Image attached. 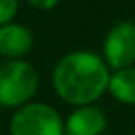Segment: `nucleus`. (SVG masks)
Segmentation results:
<instances>
[{
	"instance_id": "obj_1",
	"label": "nucleus",
	"mask_w": 135,
	"mask_h": 135,
	"mask_svg": "<svg viewBox=\"0 0 135 135\" xmlns=\"http://www.w3.org/2000/svg\"><path fill=\"white\" fill-rule=\"evenodd\" d=\"M111 70L102 56L89 50L65 54L54 67L52 87L56 94L74 105H94L109 87Z\"/></svg>"
},
{
	"instance_id": "obj_2",
	"label": "nucleus",
	"mask_w": 135,
	"mask_h": 135,
	"mask_svg": "<svg viewBox=\"0 0 135 135\" xmlns=\"http://www.w3.org/2000/svg\"><path fill=\"white\" fill-rule=\"evenodd\" d=\"M37 87L39 74L32 63L24 59L0 63V107L21 109L30 104Z\"/></svg>"
},
{
	"instance_id": "obj_8",
	"label": "nucleus",
	"mask_w": 135,
	"mask_h": 135,
	"mask_svg": "<svg viewBox=\"0 0 135 135\" xmlns=\"http://www.w3.org/2000/svg\"><path fill=\"white\" fill-rule=\"evenodd\" d=\"M17 11H19L17 0H0V28L11 24Z\"/></svg>"
},
{
	"instance_id": "obj_6",
	"label": "nucleus",
	"mask_w": 135,
	"mask_h": 135,
	"mask_svg": "<svg viewBox=\"0 0 135 135\" xmlns=\"http://www.w3.org/2000/svg\"><path fill=\"white\" fill-rule=\"evenodd\" d=\"M33 46V35L28 26L11 22L0 28V56L6 61L22 59Z\"/></svg>"
},
{
	"instance_id": "obj_3",
	"label": "nucleus",
	"mask_w": 135,
	"mask_h": 135,
	"mask_svg": "<svg viewBox=\"0 0 135 135\" xmlns=\"http://www.w3.org/2000/svg\"><path fill=\"white\" fill-rule=\"evenodd\" d=\"M11 135H65L61 115L48 104L30 102L17 109L9 122Z\"/></svg>"
},
{
	"instance_id": "obj_9",
	"label": "nucleus",
	"mask_w": 135,
	"mask_h": 135,
	"mask_svg": "<svg viewBox=\"0 0 135 135\" xmlns=\"http://www.w3.org/2000/svg\"><path fill=\"white\" fill-rule=\"evenodd\" d=\"M57 0H46V2H39V0H32L30 2V6L32 8H35V9H43V11H46V9H54V8H57Z\"/></svg>"
},
{
	"instance_id": "obj_7",
	"label": "nucleus",
	"mask_w": 135,
	"mask_h": 135,
	"mask_svg": "<svg viewBox=\"0 0 135 135\" xmlns=\"http://www.w3.org/2000/svg\"><path fill=\"white\" fill-rule=\"evenodd\" d=\"M107 93L120 104L135 105V67L113 70Z\"/></svg>"
},
{
	"instance_id": "obj_5",
	"label": "nucleus",
	"mask_w": 135,
	"mask_h": 135,
	"mask_svg": "<svg viewBox=\"0 0 135 135\" xmlns=\"http://www.w3.org/2000/svg\"><path fill=\"white\" fill-rule=\"evenodd\" d=\"M107 118L98 105L74 107L65 120V135H102Z\"/></svg>"
},
{
	"instance_id": "obj_4",
	"label": "nucleus",
	"mask_w": 135,
	"mask_h": 135,
	"mask_svg": "<svg viewBox=\"0 0 135 135\" xmlns=\"http://www.w3.org/2000/svg\"><path fill=\"white\" fill-rule=\"evenodd\" d=\"M102 57L113 70L129 69L135 63V22L122 21L104 37Z\"/></svg>"
}]
</instances>
